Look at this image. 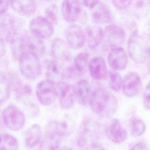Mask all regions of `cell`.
Here are the masks:
<instances>
[{
	"mask_svg": "<svg viewBox=\"0 0 150 150\" xmlns=\"http://www.w3.org/2000/svg\"><path fill=\"white\" fill-rule=\"evenodd\" d=\"M105 133L111 142L118 144L124 142L127 137L126 130L117 118H113L110 122L105 129Z\"/></svg>",
	"mask_w": 150,
	"mask_h": 150,
	"instance_id": "4fadbf2b",
	"label": "cell"
},
{
	"mask_svg": "<svg viewBox=\"0 0 150 150\" xmlns=\"http://www.w3.org/2000/svg\"><path fill=\"white\" fill-rule=\"evenodd\" d=\"M19 64L22 74L29 80L36 79L42 73V67L39 56L29 52H24L19 57Z\"/></svg>",
	"mask_w": 150,
	"mask_h": 150,
	"instance_id": "7a4b0ae2",
	"label": "cell"
},
{
	"mask_svg": "<svg viewBox=\"0 0 150 150\" xmlns=\"http://www.w3.org/2000/svg\"><path fill=\"white\" fill-rule=\"evenodd\" d=\"M61 9L64 19L70 23L76 21L81 12V7L78 0H63Z\"/></svg>",
	"mask_w": 150,
	"mask_h": 150,
	"instance_id": "9a60e30c",
	"label": "cell"
},
{
	"mask_svg": "<svg viewBox=\"0 0 150 150\" xmlns=\"http://www.w3.org/2000/svg\"><path fill=\"white\" fill-rule=\"evenodd\" d=\"M103 31L97 25L89 26L86 29V40L90 49H95L102 42Z\"/></svg>",
	"mask_w": 150,
	"mask_h": 150,
	"instance_id": "44dd1931",
	"label": "cell"
},
{
	"mask_svg": "<svg viewBox=\"0 0 150 150\" xmlns=\"http://www.w3.org/2000/svg\"><path fill=\"white\" fill-rule=\"evenodd\" d=\"M148 59H149V64H148V69H149V72H150V47H149V49H148Z\"/></svg>",
	"mask_w": 150,
	"mask_h": 150,
	"instance_id": "60d3db41",
	"label": "cell"
},
{
	"mask_svg": "<svg viewBox=\"0 0 150 150\" xmlns=\"http://www.w3.org/2000/svg\"><path fill=\"white\" fill-rule=\"evenodd\" d=\"M10 4L14 11L23 16H30L36 10L35 0H10Z\"/></svg>",
	"mask_w": 150,
	"mask_h": 150,
	"instance_id": "d6986e66",
	"label": "cell"
},
{
	"mask_svg": "<svg viewBox=\"0 0 150 150\" xmlns=\"http://www.w3.org/2000/svg\"><path fill=\"white\" fill-rule=\"evenodd\" d=\"M89 103L94 112L107 117L111 116L115 112L118 105L117 98L102 88H97L91 92Z\"/></svg>",
	"mask_w": 150,
	"mask_h": 150,
	"instance_id": "6da1fadb",
	"label": "cell"
},
{
	"mask_svg": "<svg viewBox=\"0 0 150 150\" xmlns=\"http://www.w3.org/2000/svg\"><path fill=\"white\" fill-rule=\"evenodd\" d=\"M129 6L131 12L135 17L144 18L150 12V0H132Z\"/></svg>",
	"mask_w": 150,
	"mask_h": 150,
	"instance_id": "603a6c76",
	"label": "cell"
},
{
	"mask_svg": "<svg viewBox=\"0 0 150 150\" xmlns=\"http://www.w3.org/2000/svg\"><path fill=\"white\" fill-rule=\"evenodd\" d=\"M11 87L6 76L0 71V103L5 102L10 97Z\"/></svg>",
	"mask_w": 150,
	"mask_h": 150,
	"instance_id": "83f0119b",
	"label": "cell"
},
{
	"mask_svg": "<svg viewBox=\"0 0 150 150\" xmlns=\"http://www.w3.org/2000/svg\"><path fill=\"white\" fill-rule=\"evenodd\" d=\"M132 0H111L114 6L121 10L125 9L129 7L132 2Z\"/></svg>",
	"mask_w": 150,
	"mask_h": 150,
	"instance_id": "836d02e7",
	"label": "cell"
},
{
	"mask_svg": "<svg viewBox=\"0 0 150 150\" xmlns=\"http://www.w3.org/2000/svg\"><path fill=\"white\" fill-rule=\"evenodd\" d=\"M141 88V79L136 72L132 71L127 74L122 81V90L123 94L128 98L136 96Z\"/></svg>",
	"mask_w": 150,
	"mask_h": 150,
	"instance_id": "30bf717a",
	"label": "cell"
},
{
	"mask_svg": "<svg viewBox=\"0 0 150 150\" xmlns=\"http://www.w3.org/2000/svg\"><path fill=\"white\" fill-rule=\"evenodd\" d=\"M2 117L5 126L13 131L22 129L25 123V116L16 106L9 105L3 111Z\"/></svg>",
	"mask_w": 150,
	"mask_h": 150,
	"instance_id": "5b68a950",
	"label": "cell"
},
{
	"mask_svg": "<svg viewBox=\"0 0 150 150\" xmlns=\"http://www.w3.org/2000/svg\"><path fill=\"white\" fill-rule=\"evenodd\" d=\"M45 1H49V0H45Z\"/></svg>",
	"mask_w": 150,
	"mask_h": 150,
	"instance_id": "ee69618b",
	"label": "cell"
},
{
	"mask_svg": "<svg viewBox=\"0 0 150 150\" xmlns=\"http://www.w3.org/2000/svg\"><path fill=\"white\" fill-rule=\"evenodd\" d=\"M145 124L140 118L134 117L131 121V133L134 137H141L145 131Z\"/></svg>",
	"mask_w": 150,
	"mask_h": 150,
	"instance_id": "f1b7e54d",
	"label": "cell"
},
{
	"mask_svg": "<svg viewBox=\"0 0 150 150\" xmlns=\"http://www.w3.org/2000/svg\"><path fill=\"white\" fill-rule=\"evenodd\" d=\"M18 142L15 137L9 134L0 135V150H18Z\"/></svg>",
	"mask_w": 150,
	"mask_h": 150,
	"instance_id": "484cf974",
	"label": "cell"
},
{
	"mask_svg": "<svg viewBox=\"0 0 150 150\" xmlns=\"http://www.w3.org/2000/svg\"><path fill=\"white\" fill-rule=\"evenodd\" d=\"M131 150H149L148 148L142 143H138L135 144Z\"/></svg>",
	"mask_w": 150,
	"mask_h": 150,
	"instance_id": "f35d334b",
	"label": "cell"
},
{
	"mask_svg": "<svg viewBox=\"0 0 150 150\" xmlns=\"http://www.w3.org/2000/svg\"><path fill=\"white\" fill-rule=\"evenodd\" d=\"M70 48L67 42L60 38L56 39L52 42L51 47L53 59L60 63L68 60L71 54Z\"/></svg>",
	"mask_w": 150,
	"mask_h": 150,
	"instance_id": "2e32d148",
	"label": "cell"
},
{
	"mask_svg": "<svg viewBox=\"0 0 150 150\" xmlns=\"http://www.w3.org/2000/svg\"><path fill=\"white\" fill-rule=\"evenodd\" d=\"M29 29L33 36L40 39H47L54 33L53 24L41 16L33 18L30 22Z\"/></svg>",
	"mask_w": 150,
	"mask_h": 150,
	"instance_id": "ba28073f",
	"label": "cell"
},
{
	"mask_svg": "<svg viewBox=\"0 0 150 150\" xmlns=\"http://www.w3.org/2000/svg\"><path fill=\"white\" fill-rule=\"evenodd\" d=\"M59 146L60 144L45 139L38 145V150H59Z\"/></svg>",
	"mask_w": 150,
	"mask_h": 150,
	"instance_id": "1f68e13d",
	"label": "cell"
},
{
	"mask_svg": "<svg viewBox=\"0 0 150 150\" xmlns=\"http://www.w3.org/2000/svg\"><path fill=\"white\" fill-rule=\"evenodd\" d=\"M46 18L52 24L56 25L58 21V11L55 4H51L45 11Z\"/></svg>",
	"mask_w": 150,
	"mask_h": 150,
	"instance_id": "4dcf8cb0",
	"label": "cell"
},
{
	"mask_svg": "<svg viewBox=\"0 0 150 150\" xmlns=\"http://www.w3.org/2000/svg\"><path fill=\"white\" fill-rule=\"evenodd\" d=\"M0 121H1V114H0Z\"/></svg>",
	"mask_w": 150,
	"mask_h": 150,
	"instance_id": "7bdbcfd3",
	"label": "cell"
},
{
	"mask_svg": "<svg viewBox=\"0 0 150 150\" xmlns=\"http://www.w3.org/2000/svg\"><path fill=\"white\" fill-rule=\"evenodd\" d=\"M5 53V46L4 40L0 39V60L3 57Z\"/></svg>",
	"mask_w": 150,
	"mask_h": 150,
	"instance_id": "ab89813d",
	"label": "cell"
},
{
	"mask_svg": "<svg viewBox=\"0 0 150 150\" xmlns=\"http://www.w3.org/2000/svg\"><path fill=\"white\" fill-rule=\"evenodd\" d=\"M143 37L146 40H150V20H148L145 24Z\"/></svg>",
	"mask_w": 150,
	"mask_h": 150,
	"instance_id": "d590c367",
	"label": "cell"
},
{
	"mask_svg": "<svg viewBox=\"0 0 150 150\" xmlns=\"http://www.w3.org/2000/svg\"><path fill=\"white\" fill-rule=\"evenodd\" d=\"M59 150H73V149L69 147H63V148L60 149Z\"/></svg>",
	"mask_w": 150,
	"mask_h": 150,
	"instance_id": "b9f144b4",
	"label": "cell"
},
{
	"mask_svg": "<svg viewBox=\"0 0 150 150\" xmlns=\"http://www.w3.org/2000/svg\"><path fill=\"white\" fill-rule=\"evenodd\" d=\"M66 41L69 46L74 49L81 48L86 42L85 33L76 24L70 25L66 30Z\"/></svg>",
	"mask_w": 150,
	"mask_h": 150,
	"instance_id": "8fae6325",
	"label": "cell"
},
{
	"mask_svg": "<svg viewBox=\"0 0 150 150\" xmlns=\"http://www.w3.org/2000/svg\"><path fill=\"white\" fill-rule=\"evenodd\" d=\"M10 0H0V14L5 13L8 9Z\"/></svg>",
	"mask_w": 150,
	"mask_h": 150,
	"instance_id": "e575fe53",
	"label": "cell"
},
{
	"mask_svg": "<svg viewBox=\"0 0 150 150\" xmlns=\"http://www.w3.org/2000/svg\"><path fill=\"white\" fill-rule=\"evenodd\" d=\"M83 2L86 7L91 9L100 2V0H83Z\"/></svg>",
	"mask_w": 150,
	"mask_h": 150,
	"instance_id": "8d00e7d4",
	"label": "cell"
},
{
	"mask_svg": "<svg viewBox=\"0 0 150 150\" xmlns=\"http://www.w3.org/2000/svg\"><path fill=\"white\" fill-rule=\"evenodd\" d=\"M15 29L12 20L8 19L0 23V39L12 42L15 38Z\"/></svg>",
	"mask_w": 150,
	"mask_h": 150,
	"instance_id": "d4e9b609",
	"label": "cell"
},
{
	"mask_svg": "<svg viewBox=\"0 0 150 150\" xmlns=\"http://www.w3.org/2000/svg\"><path fill=\"white\" fill-rule=\"evenodd\" d=\"M88 58L89 54L87 52H81L74 59L73 66L80 75L83 73L86 67Z\"/></svg>",
	"mask_w": 150,
	"mask_h": 150,
	"instance_id": "4316f807",
	"label": "cell"
},
{
	"mask_svg": "<svg viewBox=\"0 0 150 150\" xmlns=\"http://www.w3.org/2000/svg\"><path fill=\"white\" fill-rule=\"evenodd\" d=\"M86 150H105V149L102 145L95 142L87 146Z\"/></svg>",
	"mask_w": 150,
	"mask_h": 150,
	"instance_id": "74e56055",
	"label": "cell"
},
{
	"mask_svg": "<svg viewBox=\"0 0 150 150\" xmlns=\"http://www.w3.org/2000/svg\"><path fill=\"white\" fill-rule=\"evenodd\" d=\"M126 34L124 30L117 25H110L103 31L102 42L107 47H119L125 41Z\"/></svg>",
	"mask_w": 150,
	"mask_h": 150,
	"instance_id": "52a82bcc",
	"label": "cell"
},
{
	"mask_svg": "<svg viewBox=\"0 0 150 150\" xmlns=\"http://www.w3.org/2000/svg\"><path fill=\"white\" fill-rule=\"evenodd\" d=\"M109 79L110 88L115 91H120L122 88L123 81L120 74L116 70H110L109 71Z\"/></svg>",
	"mask_w": 150,
	"mask_h": 150,
	"instance_id": "f546056e",
	"label": "cell"
},
{
	"mask_svg": "<svg viewBox=\"0 0 150 150\" xmlns=\"http://www.w3.org/2000/svg\"><path fill=\"white\" fill-rule=\"evenodd\" d=\"M143 103L144 107L150 110V83L147 84L143 92Z\"/></svg>",
	"mask_w": 150,
	"mask_h": 150,
	"instance_id": "d6a6232c",
	"label": "cell"
},
{
	"mask_svg": "<svg viewBox=\"0 0 150 150\" xmlns=\"http://www.w3.org/2000/svg\"><path fill=\"white\" fill-rule=\"evenodd\" d=\"M43 137L42 130L40 125L37 124H33L27 130L25 143L27 148H33L40 144Z\"/></svg>",
	"mask_w": 150,
	"mask_h": 150,
	"instance_id": "ffe728a7",
	"label": "cell"
},
{
	"mask_svg": "<svg viewBox=\"0 0 150 150\" xmlns=\"http://www.w3.org/2000/svg\"><path fill=\"white\" fill-rule=\"evenodd\" d=\"M59 85V97L60 105L62 108H71L74 104V87L65 81H60Z\"/></svg>",
	"mask_w": 150,
	"mask_h": 150,
	"instance_id": "5bb4252c",
	"label": "cell"
},
{
	"mask_svg": "<svg viewBox=\"0 0 150 150\" xmlns=\"http://www.w3.org/2000/svg\"><path fill=\"white\" fill-rule=\"evenodd\" d=\"M91 16L96 23L102 25L110 23L112 19L111 10L105 4L100 2L91 9Z\"/></svg>",
	"mask_w": 150,
	"mask_h": 150,
	"instance_id": "e0dca14e",
	"label": "cell"
},
{
	"mask_svg": "<svg viewBox=\"0 0 150 150\" xmlns=\"http://www.w3.org/2000/svg\"><path fill=\"white\" fill-rule=\"evenodd\" d=\"M46 73L50 79L56 81V80H60L64 77V70H63L60 62L54 59L48 62Z\"/></svg>",
	"mask_w": 150,
	"mask_h": 150,
	"instance_id": "cb8c5ba5",
	"label": "cell"
},
{
	"mask_svg": "<svg viewBox=\"0 0 150 150\" xmlns=\"http://www.w3.org/2000/svg\"><path fill=\"white\" fill-rule=\"evenodd\" d=\"M88 68L91 77L97 80L103 79L107 73L105 62L101 56L93 57L89 62Z\"/></svg>",
	"mask_w": 150,
	"mask_h": 150,
	"instance_id": "ac0fdd59",
	"label": "cell"
},
{
	"mask_svg": "<svg viewBox=\"0 0 150 150\" xmlns=\"http://www.w3.org/2000/svg\"><path fill=\"white\" fill-rule=\"evenodd\" d=\"M36 95L41 104L50 105L59 95L58 83L50 79L41 81L36 86Z\"/></svg>",
	"mask_w": 150,
	"mask_h": 150,
	"instance_id": "277c9868",
	"label": "cell"
},
{
	"mask_svg": "<svg viewBox=\"0 0 150 150\" xmlns=\"http://www.w3.org/2000/svg\"><path fill=\"white\" fill-rule=\"evenodd\" d=\"M107 60L110 67L116 71L125 69L128 63L127 53L120 46L111 49Z\"/></svg>",
	"mask_w": 150,
	"mask_h": 150,
	"instance_id": "7c38bea8",
	"label": "cell"
},
{
	"mask_svg": "<svg viewBox=\"0 0 150 150\" xmlns=\"http://www.w3.org/2000/svg\"><path fill=\"white\" fill-rule=\"evenodd\" d=\"M127 49L130 57L137 63H144L148 57L149 47L146 40L136 30L129 38Z\"/></svg>",
	"mask_w": 150,
	"mask_h": 150,
	"instance_id": "3957f363",
	"label": "cell"
},
{
	"mask_svg": "<svg viewBox=\"0 0 150 150\" xmlns=\"http://www.w3.org/2000/svg\"><path fill=\"white\" fill-rule=\"evenodd\" d=\"M67 131L66 122L57 120L51 121L45 129V138L46 139L60 144Z\"/></svg>",
	"mask_w": 150,
	"mask_h": 150,
	"instance_id": "9c48e42d",
	"label": "cell"
},
{
	"mask_svg": "<svg viewBox=\"0 0 150 150\" xmlns=\"http://www.w3.org/2000/svg\"><path fill=\"white\" fill-rule=\"evenodd\" d=\"M90 84L87 80L81 79L79 80L74 87L75 98L81 105H85L89 101Z\"/></svg>",
	"mask_w": 150,
	"mask_h": 150,
	"instance_id": "7402d4cb",
	"label": "cell"
},
{
	"mask_svg": "<svg viewBox=\"0 0 150 150\" xmlns=\"http://www.w3.org/2000/svg\"><path fill=\"white\" fill-rule=\"evenodd\" d=\"M100 135V129L98 124L92 120H88L81 125L77 138V143L81 147L88 146L96 142Z\"/></svg>",
	"mask_w": 150,
	"mask_h": 150,
	"instance_id": "8992f818",
	"label": "cell"
}]
</instances>
